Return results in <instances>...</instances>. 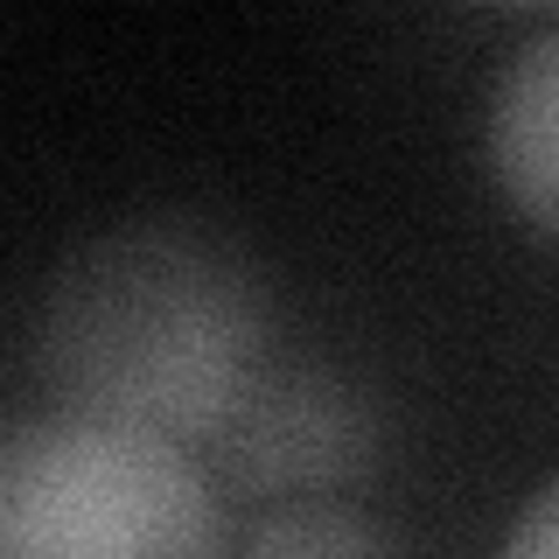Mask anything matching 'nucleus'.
I'll list each match as a JSON object with an SVG mask.
<instances>
[{"instance_id": "3", "label": "nucleus", "mask_w": 559, "mask_h": 559, "mask_svg": "<svg viewBox=\"0 0 559 559\" xmlns=\"http://www.w3.org/2000/svg\"><path fill=\"white\" fill-rule=\"evenodd\" d=\"M378 462V406L343 371L280 364L259 371L245 406L217 433V468L238 497L322 503Z\"/></svg>"}, {"instance_id": "6", "label": "nucleus", "mask_w": 559, "mask_h": 559, "mask_svg": "<svg viewBox=\"0 0 559 559\" xmlns=\"http://www.w3.org/2000/svg\"><path fill=\"white\" fill-rule=\"evenodd\" d=\"M497 559H559V476L524 503V518L511 524V538H503Z\"/></svg>"}, {"instance_id": "4", "label": "nucleus", "mask_w": 559, "mask_h": 559, "mask_svg": "<svg viewBox=\"0 0 559 559\" xmlns=\"http://www.w3.org/2000/svg\"><path fill=\"white\" fill-rule=\"evenodd\" d=\"M483 147L497 168V189L538 231L559 238V22L524 35L518 57L503 63L497 92H489Z\"/></svg>"}, {"instance_id": "1", "label": "nucleus", "mask_w": 559, "mask_h": 559, "mask_svg": "<svg viewBox=\"0 0 559 559\" xmlns=\"http://www.w3.org/2000/svg\"><path fill=\"white\" fill-rule=\"evenodd\" d=\"M266 287L224 231L112 224L57 266L35 314V378L57 413L162 441H217L266 371Z\"/></svg>"}, {"instance_id": "5", "label": "nucleus", "mask_w": 559, "mask_h": 559, "mask_svg": "<svg viewBox=\"0 0 559 559\" xmlns=\"http://www.w3.org/2000/svg\"><path fill=\"white\" fill-rule=\"evenodd\" d=\"M238 559H399L392 538L378 532L357 503H280L245 532Z\"/></svg>"}, {"instance_id": "2", "label": "nucleus", "mask_w": 559, "mask_h": 559, "mask_svg": "<svg viewBox=\"0 0 559 559\" xmlns=\"http://www.w3.org/2000/svg\"><path fill=\"white\" fill-rule=\"evenodd\" d=\"M0 559H224V503L162 433L49 413L0 448Z\"/></svg>"}]
</instances>
